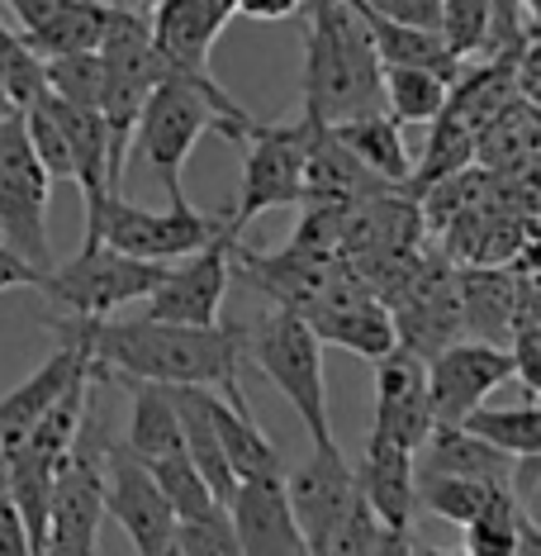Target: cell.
Listing matches in <instances>:
<instances>
[{
  "label": "cell",
  "mask_w": 541,
  "mask_h": 556,
  "mask_svg": "<svg viewBox=\"0 0 541 556\" xmlns=\"http://www.w3.org/2000/svg\"><path fill=\"white\" fill-rule=\"evenodd\" d=\"M229 518L243 556H309L285 500V480H237Z\"/></svg>",
  "instance_id": "ac0fdd59"
},
{
  "label": "cell",
  "mask_w": 541,
  "mask_h": 556,
  "mask_svg": "<svg viewBox=\"0 0 541 556\" xmlns=\"http://www.w3.org/2000/svg\"><path fill=\"white\" fill-rule=\"evenodd\" d=\"M223 224H229V214H199L191 200H176L167 210H143V205H129L119 191V195H105L95 219H86L81 248L105 243L143 262H181L185 252L205 248Z\"/></svg>",
  "instance_id": "52a82bcc"
},
{
  "label": "cell",
  "mask_w": 541,
  "mask_h": 556,
  "mask_svg": "<svg viewBox=\"0 0 541 556\" xmlns=\"http://www.w3.org/2000/svg\"><path fill=\"white\" fill-rule=\"evenodd\" d=\"M361 5L395 24H413V29H437L442 20V0H361Z\"/></svg>",
  "instance_id": "74e56055"
},
{
  "label": "cell",
  "mask_w": 541,
  "mask_h": 556,
  "mask_svg": "<svg viewBox=\"0 0 541 556\" xmlns=\"http://www.w3.org/2000/svg\"><path fill=\"white\" fill-rule=\"evenodd\" d=\"M247 352L261 366V376L299 414L313 447H337L333 424H329V386H323V343L305 314L281 309V305L261 314L247 333Z\"/></svg>",
  "instance_id": "5b68a950"
},
{
  "label": "cell",
  "mask_w": 541,
  "mask_h": 556,
  "mask_svg": "<svg viewBox=\"0 0 541 556\" xmlns=\"http://www.w3.org/2000/svg\"><path fill=\"white\" fill-rule=\"evenodd\" d=\"M100 119L110 129V191H124V172H129V138L138 124L147 91L167 77V62H162L153 29H147L143 10L115 5L110 29L100 39Z\"/></svg>",
  "instance_id": "277c9868"
},
{
  "label": "cell",
  "mask_w": 541,
  "mask_h": 556,
  "mask_svg": "<svg viewBox=\"0 0 541 556\" xmlns=\"http://www.w3.org/2000/svg\"><path fill=\"white\" fill-rule=\"evenodd\" d=\"M167 556H181V552H176V542H171V547H167Z\"/></svg>",
  "instance_id": "f6af8a7d"
},
{
  "label": "cell",
  "mask_w": 541,
  "mask_h": 556,
  "mask_svg": "<svg viewBox=\"0 0 541 556\" xmlns=\"http://www.w3.org/2000/svg\"><path fill=\"white\" fill-rule=\"evenodd\" d=\"M43 86L48 96L67 100V105L100 110V53H57L43 58Z\"/></svg>",
  "instance_id": "836d02e7"
},
{
  "label": "cell",
  "mask_w": 541,
  "mask_h": 556,
  "mask_svg": "<svg viewBox=\"0 0 541 556\" xmlns=\"http://www.w3.org/2000/svg\"><path fill=\"white\" fill-rule=\"evenodd\" d=\"M413 485H418V476H413V452L371 433L366 457L357 466V490H361V500H366V509L375 514V523L413 533V514H418Z\"/></svg>",
  "instance_id": "44dd1931"
},
{
  "label": "cell",
  "mask_w": 541,
  "mask_h": 556,
  "mask_svg": "<svg viewBox=\"0 0 541 556\" xmlns=\"http://www.w3.org/2000/svg\"><path fill=\"white\" fill-rule=\"evenodd\" d=\"M129 390V433H124V447L133 452L138 462H157L167 452L185 447L181 438V414L171 404V386H153V381H110Z\"/></svg>",
  "instance_id": "cb8c5ba5"
},
{
  "label": "cell",
  "mask_w": 541,
  "mask_h": 556,
  "mask_svg": "<svg viewBox=\"0 0 541 556\" xmlns=\"http://www.w3.org/2000/svg\"><path fill=\"white\" fill-rule=\"evenodd\" d=\"M43 328L57 338V348H53V357H48L39 371L24 376L10 395H0V447L20 442L62 395H67L72 386L91 376V348H86V338L77 333V328L62 319V314L57 319H43Z\"/></svg>",
  "instance_id": "9a60e30c"
},
{
  "label": "cell",
  "mask_w": 541,
  "mask_h": 556,
  "mask_svg": "<svg viewBox=\"0 0 541 556\" xmlns=\"http://www.w3.org/2000/svg\"><path fill=\"white\" fill-rule=\"evenodd\" d=\"M147 471H153V480L162 485V495L171 500L176 518H191V514H199V509H209V504H219L185 447H176V452H167V457L147 462Z\"/></svg>",
  "instance_id": "d6a6232c"
},
{
  "label": "cell",
  "mask_w": 541,
  "mask_h": 556,
  "mask_svg": "<svg viewBox=\"0 0 541 556\" xmlns=\"http://www.w3.org/2000/svg\"><path fill=\"white\" fill-rule=\"evenodd\" d=\"M243 186H237V205L229 214L233 233L243 238L252 219L267 210H285L305 200V157H309V115L285 119V124H261L252 119L243 134Z\"/></svg>",
  "instance_id": "30bf717a"
},
{
  "label": "cell",
  "mask_w": 541,
  "mask_h": 556,
  "mask_svg": "<svg viewBox=\"0 0 541 556\" xmlns=\"http://www.w3.org/2000/svg\"><path fill=\"white\" fill-rule=\"evenodd\" d=\"M413 476H480L513 485L518 457H508L503 447H494L465 424H433L427 438L413 447Z\"/></svg>",
  "instance_id": "ffe728a7"
},
{
  "label": "cell",
  "mask_w": 541,
  "mask_h": 556,
  "mask_svg": "<svg viewBox=\"0 0 541 556\" xmlns=\"http://www.w3.org/2000/svg\"><path fill=\"white\" fill-rule=\"evenodd\" d=\"M247 129H252V115L214 77L167 72V77L147 91L143 110H138L129 157H138L157 176L162 191H167L176 205V200H185L181 176H185V162H191L199 138L223 134V138H233V143H243Z\"/></svg>",
  "instance_id": "7a4b0ae2"
},
{
  "label": "cell",
  "mask_w": 541,
  "mask_h": 556,
  "mask_svg": "<svg viewBox=\"0 0 541 556\" xmlns=\"http://www.w3.org/2000/svg\"><path fill=\"white\" fill-rule=\"evenodd\" d=\"M157 5V0H138V10H143V15H147V10H153Z\"/></svg>",
  "instance_id": "ee69618b"
},
{
  "label": "cell",
  "mask_w": 541,
  "mask_h": 556,
  "mask_svg": "<svg viewBox=\"0 0 541 556\" xmlns=\"http://www.w3.org/2000/svg\"><path fill=\"white\" fill-rule=\"evenodd\" d=\"M357 495V466L343 457V447H313L305 462L285 471V500H291L309 556H329Z\"/></svg>",
  "instance_id": "7c38bea8"
},
{
  "label": "cell",
  "mask_w": 541,
  "mask_h": 556,
  "mask_svg": "<svg viewBox=\"0 0 541 556\" xmlns=\"http://www.w3.org/2000/svg\"><path fill=\"white\" fill-rule=\"evenodd\" d=\"M48 200L53 176L43 172L20 115H0V243L15 248L39 271L53 267L48 243Z\"/></svg>",
  "instance_id": "9c48e42d"
},
{
  "label": "cell",
  "mask_w": 541,
  "mask_h": 556,
  "mask_svg": "<svg viewBox=\"0 0 541 556\" xmlns=\"http://www.w3.org/2000/svg\"><path fill=\"white\" fill-rule=\"evenodd\" d=\"M329 129L351 148V157H357L361 167L375 172L385 186H395V191H404L413 157L404 148V134H399V119H389L385 110H366V115L337 119V124H329Z\"/></svg>",
  "instance_id": "603a6c76"
},
{
  "label": "cell",
  "mask_w": 541,
  "mask_h": 556,
  "mask_svg": "<svg viewBox=\"0 0 541 556\" xmlns=\"http://www.w3.org/2000/svg\"><path fill=\"white\" fill-rule=\"evenodd\" d=\"M0 91L5 100L20 110H29L34 100H39L48 86H43V58L34 53L29 43H24L20 29H10L5 20H0Z\"/></svg>",
  "instance_id": "1f68e13d"
},
{
  "label": "cell",
  "mask_w": 541,
  "mask_h": 556,
  "mask_svg": "<svg viewBox=\"0 0 541 556\" xmlns=\"http://www.w3.org/2000/svg\"><path fill=\"white\" fill-rule=\"evenodd\" d=\"M456 300H461V328H471L485 343H508L513 338V281L503 271H461L456 276Z\"/></svg>",
  "instance_id": "484cf974"
},
{
  "label": "cell",
  "mask_w": 541,
  "mask_h": 556,
  "mask_svg": "<svg viewBox=\"0 0 541 556\" xmlns=\"http://www.w3.org/2000/svg\"><path fill=\"white\" fill-rule=\"evenodd\" d=\"M508 556H541V523L532 514H523V528H518V542H513Z\"/></svg>",
  "instance_id": "b9f144b4"
},
{
  "label": "cell",
  "mask_w": 541,
  "mask_h": 556,
  "mask_svg": "<svg viewBox=\"0 0 541 556\" xmlns=\"http://www.w3.org/2000/svg\"><path fill=\"white\" fill-rule=\"evenodd\" d=\"M105 514L115 518L138 556H167L176 542V509L162 495L143 462L124 442H110L105 452Z\"/></svg>",
  "instance_id": "4fadbf2b"
},
{
  "label": "cell",
  "mask_w": 541,
  "mask_h": 556,
  "mask_svg": "<svg viewBox=\"0 0 541 556\" xmlns=\"http://www.w3.org/2000/svg\"><path fill=\"white\" fill-rule=\"evenodd\" d=\"M110 428L95 404H86L81 428L53 476L43 556H100V523H105V452Z\"/></svg>",
  "instance_id": "8992f818"
},
{
  "label": "cell",
  "mask_w": 541,
  "mask_h": 556,
  "mask_svg": "<svg viewBox=\"0 0 541 556\" xmlns=\"http://www.w3.org/2000/svg\"><path fill=\"white\" fill-rule=\"evenodd\" d=\"M461 424L475 428L480 438H489L494 447H503L508 457L541 462V404H518V409L480 404V409H471Z\"/></svg>",
  "instance_id": "f1b7e54d"
},
{
  "label": "cell",
  "mask_w": 541,
  "mask_h": 556,
  "mask_svg": "<svg viewBox=\"0 0 541 556\" xmlns=\"http://www.w3.org/2000/svg\"><path fill=\"white\" fill-rule=\"evenodd\" d=\"M489 20H494V0H442L437 34H442L447 53L456 62H465L471 53H485Z\"/></svg>",
  "instance_id": "d590c367"
},
{
  "label": "cell",
  "mask_w": 541,
  "mask_h": 556,
  "mask_svg": "<svg viewBox=\"0 0 541 556\" xmlns=\"http://www.w3.org/2000/svg\"><path fill=\"white\" fill-rule=\"evenodd\" d=\"M233 224H223L205 248L185 252L181 262H171L162 271V281L153 286V295L143 300L147 319H167V324H195L209 328L223 319V295L233 286Z\"/></svg>",
  "instance_id": "8fae6325"
},
{
  "label": "cell",
  "mask_w": 541,
  "mask_h": 556,
  "mask_svg": "<svg viewBox=\"0 0 541 556\" xmlns=\"http://www.w3.org/2000/svg\"><path fill=\"white\" fill-rule=\"evenodd\" d=\"M233 20V0H157L147 29L162 62L185 77H209V48Z\"/></svg>",
  "instance_id": "e0dca14e"
},
{
  "label": "cell",
  "mask_w": 541,
  "mask_h": 556,
  "mask_svg": "<svg viewBox=\"0 0 541 556\" xmlns=\"http://www.w3.org/2000/svg\"><path fill=\"white\" fill-rule=\"evenodd\" d=\"M451 100V77L433 67H381V110L399 124H433Z\"/></svg>",
  "instance_id": "83f0119b"
},
{
  "label": "cell",
  "mask_w": 541,
  "mask_h": 556,
  "mask_svg": "<svg viewBox=\"0 0 541 556\" xmlns=\"http://www.w3.org/2000/svg\"><path fill=\"white\" fill-rule=\"evenodd\" d=\"M171 262H143L129 257V252H115L105 243L81 248L72 262H53L43 271L39 290L62 314H77V319H110L124 305H138V300L153 295V286L162 281Z\"/></svg>",
  "instance_id": "ba28073f"
},
{
  "label": "cell",
  "mask_w": 541,
  "mask_h": 556,
  "mask_svg": "<svg viewBox=\"0 0 541 556\" xmlns=\"http://www.w3.org/2000/svg\"><path fill=\"white\" fill-rule=\"evenodd\" d=\"M494 490H503L499 480H480V476H418L413 495H418V509L465 528L489 500H494Z\"/></svg>",
  "instance_id": "f546056e"
},
{
  "label": "cell",
  "mask_w": 541,
  "mask_h": 556,
  "mask_svg": "<svg viewBox=\"0 0 541 556\" xmlns=\"http://www.w3.org/2000/svg\"><path fill=\"white\" fill-rule=\"evenodd\" d=\"M91 348V376L110 381H153V386H219L229 404H247L237 386V357L247 348L243 324H167V319H77L62 314Z\"/></svg>",
  "instance_id": "6da1fadb"
},
{
  "label": "cell",
  "mask_w": 541,
  "mask_h": 556,
  "mask_svg": "<svg viewBox=\"0 0 541 556\" xmlns=\"http://www.w3.org/2000/svg\"><path fill=\"white\" fill-rule=\"evenodd\" d=\"M523 514L527 509L518 504V490H513V485L494 490V500H489L485 509L465 523V552H471V556H508L513 542H518Z\"/></svg>",
  "instance_id": "4dcf8cb0"
},
{
  "label": "cell",
  "mask_w": 541,
  "mask_h": 556,
  "mask_svg": "<svg viewBox=\"0 0 541 556\" xmlns=\"http://www.w3.org/2000/svg\"><path fill=\"white\" fill-rule=\"evenodd\" d=\"M110 15H115V0H57L34 29H20V34L39 58L91 53L105 39Z\"/></svg>",
  "instance_id": "d4e9b609"
},
{
  "label": "cell",
  "mask_w": 541,
  "mask_h": 556,
  "mask_svg": "<svg viewBox=\"0 0 541 556\" xmlns=\"http://www.w3.org/2000/svg\"><path fill=\"white\" fill-rule=\"evenodd\" d=\"M475 153H480V134H475L461 115L442 110V115L433 119V134H427L423 157L413 162V172H409V181H404V195L418 200L427 186H437V181H447V176H456V172L471 167Z\"/></svg>",
  "instance_id": "4316f807"
},
{
  "label": "cell",
  "mask_w": 541,
  "mask_h": 556,
  "mask_svg": "<svg viewBox=\"0 0 541 556\" xmlns=\"http://www.w3.org/2000/svg\"><path fill=\"white\" fill-rule=\"evenodd\" d=\"M209 419L219 428L233 480H285V457H281V447L261 433V424L252 419V404H229L223 395L209 390Z\"/></svg>",
  "instance_id": "7402d4cb"
},
{
  "label": "cell",
  "mask_w": 541,
  "mask_h": 556,
  "mask_svg": "<svg viewBox=\"0 0 541 556\" xmlns=\"http://www.w3.org/2000/svg\"><path fill=\"white\" fill-rule=\"evenodd\" d=\"M305 10V0H233V15H247V20H295Z\"/></svg>",
  "instance_id": "60d3db41"
},
{
  "label": "cell",
  "mask_w": 541,
  "mask_h": 556,
  "mask_svg": "<svg viewBox=\"0 0 541 556\" xmlns=\"http://www.w3.org/2000/svg\"><path fill=\"white\" fill-rule=\"evenodd\" d=\"M413 556H471V552H447V547H413Z\"/></svg>",
  "instance_id": "7bdbcfd3"
},
{
  "label": "cell",
  "mask_w": 541,
  "mask_h": 556,
  "mask_svg": "<svg viewBox=\"0 0 541 556\" xmlns=\"http://www.w3.org/2000/svg\"><path fill=\"white\" fill-rule=\"evenodd\" d=\"M513 376V357L503 343H447L442 352L427 357V395H433V419L437 424H461L471 409L489 404V395Z\"/></svg>",
  "instance_id": "5bb4252c"
},
{
  "label": "cell",
  "mask_w": 541,
  "mask_h": 556,
  "mask_svg": "<svg viewBox=\"0 0 541 556\" xmlns=\"http://www.w3.org/2000/svg\"><path fill=\"white\" fill-rule=\"evenodd\" d=\"M305 115L337 124L381 110V58L347 0H305Z\"/></svg>",
  "instance_id": "3957f363"
},
{
  "label": "cell",
  "mask_w": 541,
  "mask_h": 556,
  "mask_svg": "<svg viewBox=\"0 0 541 556\" xmlns=\"http://www.w3.org/2000/svg\"><path fill=\"white\" fill-rule=\"evenodd\" d=\"M176 552L181 556H243L229 504H209V509H199L191 518H176Z\"/></svg>",
  "instance_id": "e575fe53"
},
{
  "label": "cell",
  "mask_w": 541,
  "mask_h": 556,
  "mask_svg": "<svg viewBox=\"0 0 541 556\" xmlns=\"http://www.w3.org/2000/svg\"><path fill=\"white\" fill-rule=\"evenodd\" d=\"M39 281H43V271L34 267V262H24L15 248L0 243V295H5V290H24V286L39 290Z\"/></svg>",
  "instance_id": "ab89813d"
},
{
  "label": "cell",
  "mask_w": 541,
  "mask_h": 556,
  "mask_svg": "<svg viewBox=\"0 0 541 556\" xmlns=\"http://www.w3.org/2000/svg\"><path fill=\"white\" fill-rule=\"evenodd\" d=\"M508 357H513V376L532 390V395H541V324H518L508 338Z\"/></svg>",
  "instance_id": "8d00e7d4"
},
{
  "label": "cell",
  "mask_w": 541,
  "mask_h": 556,
  "mask_svg": "<svg viewBox=\"0 0 541 556\" xmlns=\"http://www.w3.org/2000/svg\"><path fill=\"white\" fill-rule=\"evenodd\" d=\"M395 191L375 172H366L351 148L323 119L309 115V157H305V200L299 205H357L366 195Z\"/></svg>",
  "instance_id": "d6986e66"
},
{
  "label": "cell",
  "mask_w": 541,
  "mask_h": 556,
  "mask_svg": "<svg viewBox=\"0 0 541 556\" xmlns=\"http://www.w3.org/2000/svg\"><path fill=\"white\" fill-rule=\"evenodd\" d=\"M0 556H39L29 533H24L15 500H10V490H5V471H0Z\"/></svg>",
  "instance_id": "f35d334b"
},
{
  "label": "cell",
  "mask_w": 541,
  "mask_h": 556,
  "mask_svg": "<svg viewBox=\"0 0 541 556\" xmlns=\"http://www.w3.org/2000/svg\"><path fill=\"white\" fill-rule=\"evenodd\" d=\"M433 395H427V362L395 348L375 362V438L413 452L433 428Z\"/></svg>",
  "instance_id": "2e32d148"
}]
</instances>
